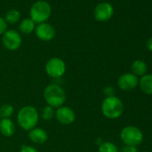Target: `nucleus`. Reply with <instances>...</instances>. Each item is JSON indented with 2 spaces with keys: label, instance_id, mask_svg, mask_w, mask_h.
<instances>
[{
  "label": "nucleus",
  "instance_id": "nucleus-1",
  "mask_svg": "<svg viewBox=\"0 0 152 152\" xmlns=\"http://www.w3.org/2000/svg\"><path fill=\"white\" fill-rule=\"evenodd\" d=\"M39 118V113L37 108L33 106L27 105L19 109L16 115V122L23 130L29 132L37 127Z\"/></svg>",
  "mask_w": 152,
  "mask_h": 152
},
{
  "label": "nucleus",
  "instance_id": "nucleus-2",
  "mask_svg": "<svg viewBox=\"0 0 152 152\" xmlns=\"http://www.w3.org/2000/svg\"><path fill=\"white\" fill-rule=\"evenodd\" d=\"M43 98L48 106L56 109L64 106L66 100V93L59 84L50 83L45 87L43 91Z\"/></svg>",
  "mask_w": 152,
  "mask_h": 152
},
{
  "label": "nucleus",
  "instance_id": "nucleus-3",
  "mask_svg": "<svg viewBox=\"0 0 152 152\" xmlns=\"http://www.w3.org/2000/svg\"><path fill=\"white\" fill-rule=\"evenodd\" d=\"M101 113L106 118L110 120L119 118L124 113L123 101L115 95L106 97L101 103Z\"/></svg>",
  "mask_w": 152,
  "mask_h": 152
},
{
  "label": "nucleus",
  "instance_id": "nucleus-4",
  "mask_svg": "<svg viewBox=\"0 0 152 152\" xmlns=\"http://www.w3.org/2000/svg\"><path fill=\"white\" fill-rule=\"evenodd\" d=\"M52 14V8L48 2L39 0L30 9V18L37 24L46 23Z\"/></svg>",
  "mask_w": 152,
  "mask_h": 152
},
{
  "label": "nucleus",
  "instance_id": "nucleus-5",
  "mask_svg": "<svg viewBox=\"0 0 152 152\" xmlns=\"http://www.w3.org/2000/svg\"><path fill=\"white\" fill-rule=\"evenodd\" d=\"M143 133L141 130L134 125H127L121 130L120 139L128 146L137 147L143 141Z\"/></svg>",
  "mask_w": 152,
  "mask_h": 152
},
{
  "label": "nucleus",
  "instance_id": "nucleus-6",
  "mask_svg": "<svg viewBox=\"0 0 152 152\" xmlns=\"http://www.w3.org/2000/svg\"><path fill=\"white\" fill-rule=\"evenodd\" d=\"M45 71L50 78L58 80L65 74L66 64L62 58L54 56L47 61L45 64Z\"/></svg>",
  "mask_w": 152,
  "mask_h": 152
},
{
  "label": "nucleus",
  "instance_id": "nucleus-7",
  "mask_svg": "<svg viewBox=\"0 0 152 152\" xmlns=\"http://www.w3.org/2000/svg\"><path fill=\"white\" fill-rule=\"evenodd\" d=\"M3 46L9 51H15L20 48L23 43L21 34L15 30H7L2 35Z\"/></svg>",
  "mask_w": 152,
  "mask_h": 152
},
{
  "label": "nucleus",
  "instance_id": "nucleus-8",
  "mask_svg": "<svg viewBox=\"0 0 152 152\" xmlns=\"http://www.w3.org/2000/svg\"><path fill=\"white\" fill-rule=\"evenodd\" d=\"M55 118L62 125H70L75 122L76 114L72 107L68 106H62L56 109Z\"/></svg>",
  "mask_w": 152,
  "mask_h": 152
},
{
  "label": "nucleus",
  "instance_id": "nucleus-9",
  "mask_svg": "<svg viewBox=\"0 0 152 152\" xmlns=\"http://www.w3.org/2000/svg\"><path fill=\"white\" fill-rule=\"evenodd\" d=\"M114 14V8L110 3L107 2H102L97 5V7L94 8L93 15L94 18L100 23L107 22L111 19Z\"/></svg>",
  "mask_w": 152,
  "mask_h": 152
},
{
  "label": "nucleus",
  "instance_id": "nucleus-10",
  "mask_svg": "<svg viewBox=\"0 0 152 152\" xmlns=\"http://www.w3.org/2000/svg\"><path fill=\"white\" fill-rule=\"evenodd\" d=\"M119 89L124 91H130L139 86V79L132 72H125L120 75L117 80Z\"/></svg>",
  "mask_w": 152,
  "mask_h": 152
},
{
  "label": "nucleus",
  "instance_id": "nucleus-11",
  "mask_svg": "<svg viewBox=\"0 0 152 152\" xmlns=\"http://www.w3.org/2000/svg\"><path fill=\"white\" fill-rule=\"evenodd\" d=\"M34 31H35L36 37L39 40H42V41H50L56 36L55 28L48 23L38 24Z\"/></svg>",
  "mask_w": 152,
  "mask_h": 152
},
{
  "label": "nucleus",
  "instance_id": "nucleus-12",
  "mask_svg": "<svg viewBox=\"0 0 152 152\" xmlns=\"http://www.w3.org/2000/svg\"><path fill=\"white\" fill-rule=\"evenodd\" d=\"M28 137L29 140L35 144H44L48 140V134L47 131L41 127H35L28 132Z\"/></svg>",
  "mask_w": 152,
  "mask_h": 152
},
{
  "label": "nucleus",
  "instance_id": "nucleus-13",
  "mask_svg": "<svg viewBox=\"0 0 152 152\" xmlns=\"http://www.w3.org/2000/svg\"><path fill=\"white\" fill-rule=\"evenodd\" d=\"M16 131L15 124L11 118L0 119V133L4 137L10 138L15 135Z\"/></svg>",
  "mask_w": 152,
  "mask_h": 152
},
{
  "label": "nucleus",
  "instance_id": "nucleus-14",
  "mask_svg": "<svg viewBox=\"0 0 152 152\" xmlns=\"http://www.w3.org/2000/svg\"><path fill=\"white\" fill-rule=\"evenodd\" d=\"M140 90L148 95H152V73H146L139 80Z\"/></svg>",
  "mask_w": 152,
  "mask_h": 152
},
{
  "label": "nucleus",
  "instance_id": "nucleus-15",
  "mask_svg": "<svg viewBox=\"0 0 152 152\" xmlns=\"http://www.w3.org/2000/svg\"><path fill=\"white\" fill-rule=\"evenodd\" d=\"M131 69H132V72L134 75H136L137 77L138 76L142 77V76L145 75L148 72V65L142 60H135L132 64Z\"/></svg>",
  "mask_w": 152,
  "mask_h": 152
},
{
  "label": "nucleus",
  "instance_id": "nucleus-16",
  "mask_svg": "<svg viewBox=\"0 0 152 152\" xmlns=\"http://www.w3.org/2000/svg\"><path fill=\"white\" fill-rule=\"evenodd\" d=\"M35 28H36V23L31 18L23 19L19 25V30L21 33L25 35L32 33L35 31Z\"/></svg>",
  "mask_w": 152,
  "mask_h": 152
},
{
  "label": "nucleus",
  "instance_id": "nucleus-17",
  "mask_svg": "<svg viewBox=\"0 0 152 152\" xmlns=\"http://www.w3.org/2000/svg\"><path fill=\"white\" fill-rule=\"evenodd\" d=\"M20 18H21L20 12L16 9H11L7 13L6 17H5V21L7 22V23L15 24L20 21Z\"/></svg>",
  "mask_w": 152,
  "mask_h": 152
},
{
  "label": "nucleus",
  "instance_id": "nucleus-18",
  "mask_svg": "<svg viewBox=\"0 0 152 152\" xmlns=\"http://www.w3.org/2000/svg\"><path fill=\"white\" fill-rule=\"evenodd\" d=\"M98 152H119V149L114 142L103 141L99 145Z\"/></svg>",
  "mask_w": 152,
  "mask_h": 152
},
{
  "label": "nucleus",
  "instance_id": "nucleus-19",
  "mask_svg": "<svg viewBox=\"0 0 152 152\" xmlns=\"http://www.w3.org/2000/svg\"><path fill=\"white\" fill-rule=\"evenodd\" d=\"M15 113V108L11 104H4L0 107V119L11 118Z\"/></svg>",
  "mask_w": 152,
  "mask_h": 152
},
{
  "label": "nucleus",
  "instance_id": "nucleus-20",
  "mask_svg": "<svg viewBox=\"0 0 152 152\" xmlns=\"http://www.w3.org/2000/svg\"><path fill=\"white\" fill-rule=\"evenodd\" d=\"M55 111H56L55 108L47 105L41 109L39 113V117L44 121H49L55 117Z\"/></svg>",
  "mask_w": 152,
  "mask_h": 152
},
{
  "label": "nucleus",
  "instance_id": "nucleus-21",
  "mask_svg": "<svg viewBox=\"0 0 152 152\" xmlns=\"http://www.w3.org/2000/svg\"><path fill=\"white\" fill-rule=\"evenodd\" d=\"M19 152H39L38 149L31 145H23Z\"/></svg>",
  "mask_w": 152,
  "mask_h": 152
},
{
  "label": "nucleus",
  "instance_id": "nucleus-22",
  "mask_svg": "<svg viewBox=\"0 0 152 152\" xmlns=\"http://www.w3.org/2000/svg\"><path fill=\"white\" fill-rule=\"evenodd\" d=\"M103 93H104V95L106 97H112V96H115V91L112 86H107V87L104 88Z\"/></svg>",
  "mask_w": 152,
  "mask_h": 152
},
{
  "label": "nucleus",
  "instance_id": "nucleus-23",
  "mask_svg": "<svg viewBox=\"0 0 152 152\" xmlns=\"http://www.w3.org/2000/svg\"><path fill=\"white\" fill-rule=\"evenodd\" d=\"M7 31V23L4 18L0 16V36L3 35Z\"/></svg>",
  "mask_w": 152,
  "mask_h": 152
},
{
  "label": "nucleus",
  "instance_id": "nucleus-24",
  "mask_svg": "<svg viewBox=\"0 0 152 152\" xmlns=\"http://www.w3.org/2000/svg\"><path fill=\"white\" fill-rule=\"evenodd\" d=\"M119 152H138V149H137L136 147L125 145V146L121 149V151H119Z\"/></svg>",
  "mask_w": 152,
  "mask_h": 152
},
{
  "label": "nucleus",
  "instance_id": "nucleus-25",
  "mask_svg": "<svg viewBox=\"0 0 152 152\" xmlns=\"http://www.w3.org/2000/svg\"><path fill=\"white\" fill-rule=\"evenodd\" d=\"M147 48L152 52V38H149L148 40H147Z\"/></svg>",
  "mask_w": 152,
  "mask_h": 152
},
{
  "label": "nucleus",
  "instance_id": "nucleus-26",
  "mask_svg": "<svg viewBox=\"0 0 152 152\" xmlns=\"http://www.w3.org/2000/svg\"><path fill=\"white\" fill-rule=\"evenodd\" d=\"M143 152H148V151H143Z\"/></svg>",
  "mask_w": 152,
  "mask_h": 152
}]
</instances>
